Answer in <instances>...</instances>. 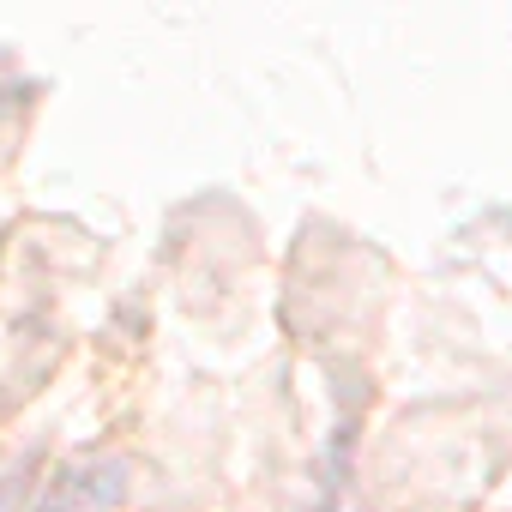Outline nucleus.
Returning a JSON list of instances; mask_svg holds the SVG:
<instances>
[{"label":"nucleus","instance_id":"1","mask_svg":"<svg viewBox=\"0 0 512 512\" xmlns=\"http://www.w3.org/2000/svg\"><path fill=\"white\" fill-rule=\"evenodd\" d=\"M19 494H25V464L0 476V512H13V506H19Z\"/></svg>","mask_w":512,"mask_h":512}]
</instances>
